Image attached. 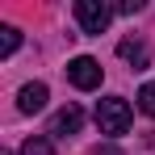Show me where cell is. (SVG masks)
Returning a JSON list of instances; mask_svg holds the SVG:
<instances>
[{"mask_svg": "<svg viewBox=\"0 0 155 155\" xmlns=\"http://www.w3.org/2000/svg\"><path fill=\"white\" fill-rule=\"evenodd\" d=\"M130 122H134L130 101H122V97H105V101H97V126H101V134H126Z\"/></svg>", "mask_w": 155, "mask_h": 155, "instance_id": "6da1fadb", "label": "cell"}, {"mask_svg": "<svg viewBox=\"0 0 155 155\" xmlns=\"http://www.w3.org/2000/svg\"><path fill=\"white\" fill-rule=\"evenodd\" d=\"M109 17H113V8L105 0H76V21L84 34H105Z\"/></svg>", "mask_w": 155, "mask_h": 155, "instance_id": "7a4b0ae2", "label": "cell"}, {"mask_svg": "<svg viewBox=\"0 0 155 155\" xmlns=\"http://www.w3.org/2000/svg\"><path fill=\"white\" fill-rule=\"evenodd\" d=\"M67 80L76 88H84V92H92V88H101V63L88 59V54H80V59L67 63Z\"/></svg>", "mask_w": 155, "mask_h": 155, "instance_id": "3957f363", "label": "cell"}, {"mask_svg": "<svg viewBox=\"0 0 155 155\" xmlns=\"http://www.w3.org/2000/svg\"><path fill=\"white\" fill-rule=\"evenodd\" d=\"M17 109H21V113H42V109H46V84H21Z\"/></svg>", "mask_w": 155, "mask_h": 155, "instance_id": "277c9868", "label": "cell"}, {"mask_svg": "<svg viewBox=\"0 0 155 155\" xmlns=\"http://www.w3.org/2000/svg\"><path fill=\"white\" fill-rule=\"evenodd\" d=\"M84 126V113H80L76 105H67V109H59L51 117V134H59V138H67V134H76V130Z\"/></svg>", "mask_w": 155, "mask_h": 155, "instance_id": "5b68a950", "label": "cell"}, {"mask_svg": "<svg viewBox=\"0 0 155 155\" xmlns=\"http://www.w3.org/2000/svg\"><path fill=\"white\" fill-rule=\"evenodd\" d=\"M117 54L126 59V63L134 67V71H143V67L151 63V51H147V46H143L138 38H126V42H117Z\"/></svg>", "mask_w": 155, "mask_h": 155, "instance_id": "8992f818", "label": "cell"}, {"mask_svg": "<svg viewBox=\"0 0 155 155\" xmlns=\"http://www.w3.org/2000/svg\"><path fill=\"white\" fill-rule=\"evenodd\" d=\"M17 46H21V29H17V25H4V29H0V54L8 59Z\"/></svg>", "mask_w": 155, "mask_h": 155, "instance_id": "52a82bcc", "label": "cell"}, {"mask_svg": "<svg viewBox=\"0 0 155 155\" xmlns=\"http://www.w3.org/2000/svg\"><path fill=\"white\" fill-rule=\"evenodd\" d=\"M138 109H143L147 117H155V84H143V88H138Z\"/></svg>", "mask_w": 155, "mask_h": 155, "instance_id": "ba28073f", "label": "cell"}, {"mask_svg": "<svg viewBox=\"0 0 155 155\" xmlns=\"http://www.w3.org/2000/svg\"><path fill=\"white\" fill-rule=\"evenodd\" d=\"M21 155H54V147L46 143V138H29L25 147H21Z\"/></svg>", "mask_w": 155, "mask_h": 155, "instance_id": "9c48e42d", "label": "cell"}, {"mask_svg": "<svg viewBox=\"0 0 155 155\" xmlns=\"http://www.w3.org/2000/svg\"><path fill=\"white\" fill-rule=\"evenodd\" d=\"M138 8H143V0H122L117 4V13H138Z\"/></svg>", "mask_w": 155, "mask_h": 155, "instance_id": "30bf717a", "label": "cell"}, {"mask_svg": "<svg viewBox=\"0 0 155 155\" xmlns=\"http://www.w3.org/2000/svg\"><path fill=\"white\" fill-rule=\"evenodd\" d=\"M92 155H126V151H117L113 143H105V147H92Z\"/></svg>", "mask_w": 155, "mask_h": 155, "instance_id": "8fae6325", "label": "cell"}]
</instances>
